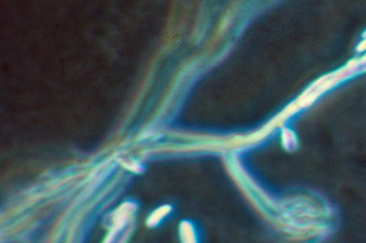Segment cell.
I'll use <instances>...</instances> for the list:
<instances>
[{"label":"cell","mask_w":366,"mask_h":243,"mask_svg":"<svg viewBox=\"0 0 366 243\" xmlns=\"http://www.w3.org/2000/svg\"><path fill=\"white\" fill-rule=\"evenodd\" d=\"M169 210H170V208L167 207L159 208V210L152 214L150 218H149L148 224L151 225V227H154V225L159 224L160 219L164 218L166 214L169 212Z\"/></svg>","instance_id":"cell-1"}]
</instances>
